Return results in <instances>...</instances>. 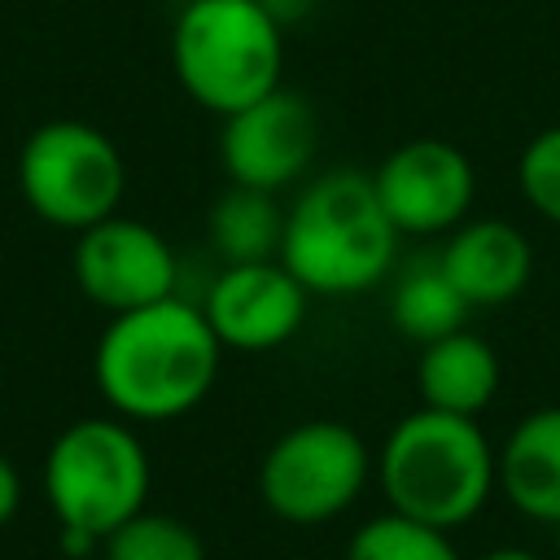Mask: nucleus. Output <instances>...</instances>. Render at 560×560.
I'll return each mask as SVG.
<instances>
[{
	"mask_svg": "<svg viewBox=\"0 0 560 560\" xmlns=\"http://www.w3.org/2000/svg\"><path fill=\"white\" fill-rule=\"evenodd\" d=\"M18 192L44 223L83 232L118 214L127 162L101 127L83 118H48L18 149Z\"/></svg>",
	"mask_w": 560,
	"mask_h": 560,
	"instance_id": "nucleus-7",
	"label": "nucleus"
},
{
	"mask_svg": "<svg viewBox=\"0 0 560 560\" xmlns=\"http://www.w3.org/2000/svg\"><path fill=\"white\" fill-rule=\"evenodd\" d=\"M210 249L223 262H262L280 258V236H284V206L280 192L228 184L206 214Z\"/></svg>",
	"mask_w": 560,
	"mask_h": 560,
	"instance_id": "nucleus-15",
	"label": "nucleus"
},
{
	"mask_svg": "<svg viewBox=\"0 0 560 560\" xmlns=\"http://www.w3.org/2000/svg\"><path fill=\"white\" fill-rule=\"evenodd\" d=\"M376 472V451L346 420L289 424L258 464V499L284 525H328L346 516Z\"/></svg>",
	"mask_w": 560,
	"mask_h": 560,
	"instance_id": "nucleus-6",
	"label": "nucleus"
},
{
	"mask_svg": "<svg viewBox=\"0 0 560 560\" xmlns=\"http://www.w3.org/2000/svg\"><path fill=\"white\" fill-rule=\"evenodd\" d=\"M171 70L214 118L245 109L284 79V26L258 0H188L171 26Z\"/></svg>",
	"mask_w": 560,
	"mask_h": 560,
	"instance_id": "nucleus-5",
	"label": "nucleus"
},
{
	"mask_svg": "<svg viewBox=\"0 0 560 560\" xmlns=\"http://www.w3.org/2000/svg\"><path fill=\"white\" fill-rule=\"evenodd\" d=\"M499 381H503L499 350L481 332H472L468 324L446 332V337L424 341L420 354H416L420 402L438 407V411H455V416L481 420V411L499 394Z\"/></svg>",
	"mask_w": 560,
	"mask_h": 560,
	"instance_id": "nucleus-14",
	"label": "nucleus"
},
{
	"mask_svg": "<svg viewBox=\"0 0 560 560\" xmlns=\"http://www.w3.org/2000/svg\"><path fill=\"white\" fill-rule=\"evenodd\" d=\"M516 188L525 206L560 228V122L534 131L516 158Z\"/></svg>",
	"mask_w": 560,
	"mask_h": 560,
	"instance_id": "nucleus-19",
	"label": "nucleus"
},
{
	"mask_svg": "<svg viewBox=\"0 0 560 560\" xmlns=\"http://www.w3.org/2000/svg\"><path fill=\"white\" fill-rule=\"evenodd\" d=\"M477 560H542V556L529 551V547H494V551H486V556H477Z\"/></svg>",
	"mask_w": 560,
	"mask_h": 560,
	"instance_id": "nucleus-22",
	"label": "nucleus"
},
{
	"mask_svg": "<svg viewBox=\"0 0 560 560\" xmlns=\"http://www.w3.org/2000/svg\"><path fill=\"white\" fill-rule=\"evenodd\" d=\"M472 315V306L464 302V293L451 284V276L442 271L438 254L433 258H420L411 267H402L394 276V289H389V319L394 328L424 346L433 337H446L455 328H464Z\"/></svg>",
	"mask_w": 560,
	"mask_h": 560,
	"instance_id": "nucleus-16",
	"label": "nucleus"
},
{
	"mask_svg": "<svg viewBox=\"0 0 560 560\" xmlns=\"http://www.w3.org/2000/svg\"><path fill=\"white\" fill-rule=\"evenodd\" d=\"M372 188L398 236H446L472 214L477 171L459 144L442 136H416L381 158Z\"/></svg>",
	"mask_w": 560,
	"mask_h": 560,
	"instance_id": "nucleus-10",
	"label": "nucleus"
},
{
	"mask_svg": "<svg viewBox=\"0 0 560 560\" xmlns=\"http://www.w3.org/2000/svg\"><path fill=\"white\" fill-rule=\"evenodd\" d=\"M70 271L79 293L109 315L179 293V258L171 241L153 223L127 214H109L74 232Z\"/></svg>",
	"mask_w": 560,
	"mask_h": 560,
	"instance_id": "nucleus-8",
	"label": "nucleus"
},
{
	"mask_svg": "<svg viewBox=\"0 0 560 560\" xmlns=\"http://www.w3.org/2000/svg\"><path fill=\"white\" fill-rule=\"evenodd\" d=\"M219 122V162L228 184L284 192L306 179L319 149V118L302 92L280 83Z\"/></svg>",
	"mask_w": 560,
	"mask_h": 560,
	"instance_id": "nucleus-9",
	"label": "nucleus"
},
{
	"mask_svg": "<svg viewBox=\"0 0 560 560\" xmlns=\"http://www.w3.org/2000/svg\"><path fill=\"white\" fill-rule=\"evenodd\" d=\"M223 354L228 350L201 306L171 293L109 315L92 350V381L114 416L131 424H166L210 398Z\"/></svg>",
	"mask_w": 560,
	"mask_h": 560,
	"instance_id": "nucleus-1",
	"label": "nucleus"
},
{
	"mask_svg": "<svg viewBox=\"0 0 560 560\" xmlns=\"http://www.w3.org/2000/svg\"><path fill=\"white\" fill-rule=\"evenodd\" d=\"M39 477L66 556H88L127 516L149 508L153 464L136 424L109 411L66 424L48 442Z\"/></svg>",
	"mask_w": 560,
	"mask_h": 560,
	"instance_id": "nucleus-4",
	"label": "nucleus"
},
{
	"mask_svg": "<svg viewBox=\"0 0 560 560\" xmlns=\"http://www.w3.org/2000/svg\"><path fill=\"white\" fill-rule=\"evenodd\" d=\"M18 508H22V472L9 455H0V529L18 516Z\"/></svg>",
	"mask_w": 560,
	"mask_h": 560,
	"instance_id": "nucleus-20",
	"label": "nucleus"
},
{
	"mask_svg": "<svg viewBox=\"0 0 560 560\" xmlns=\"http://www.w3.org/2000/svg\"><path fill=\"white\" fill-rule=\"evenodd\" d=\"M372 481L389 512L451 534L477 521L499 490L494 446L481 420L420 402L376 446Z\"/></svg>",
	"mask_w": 560,
	"mask_h": 560,
	"instance_id": "nucleus-3",
	"label": "nucleus"
},
{
	"mask_svg": "<svg viewBox=\"0 0 560 560\" xmlns=\"http://www.w3.org/2000/svg\"><path fill=\"white\" fill-rule=\"evenodd\" d=\"M280 26H289V22H298V18H306V9L315 4V0H258Z\"/></svg>",
	"mask_w": 560,
	"mask_h": 560,
	"instance_id": "nucleus-21",
	"label": "nucleus"
},
{
	"mask_svg": "<svg viewBox=\"0 0 560 560\" xmlns=\"http://www.w3.org/2000/svg\"><path fill=\"white\" fill-rule=\"evenodd\" d=\"M197 306L223 350L267 354V350L289 346L302 332L311 293L280 258L223 262Z\"/></svg>",
	"mask_w": 560,
	"mask_h": 560,
	"instance_id": "nucleus-11",
	"label": "nucleus"
},
{
	"mask_svg": "<svg viewBox=\"0 0 560 560\" xmlns=\"http://www.w3.org/2000/svg\"><path fill=\"white\" fill-rule=\"evenodd\" d=\"M398 241L372 188V171L337 166L302 179L298 197L284 206L280 262L311 298H354L394 271Z\"/></svg>",
	"mask_w": 560,
	"mask_h": 560,
	"instance_id": "nucleus-2",
	"label": "nucleus"
},
{
	"mask_svg": "<svg viewBox=\"0 0 560 560\" xmlns=\"http://www.w3.org/2000/svg\"><path fill=\"white\" fill-rule=\"evenodd\" d=\"M346 560H464V556L455 551L446 529H433L424 521L385 508L381 516H368L350 534Z\"/></svg>",
	"mask_w": 560,
	"mask_h": 560,
	"instance_id": "nucleus-17",
	"label": "nucleus"
},
{
	"mask_svg": "<svg viewBox=\"0 0 560 560\" xmlns=\"http://www.w3.org/2000/svg\"><path fill=\"white\" fill-rule=\"evenodd\" d=\"M438 262L472 311H494V306L516 302L529 289L534 241L512 219H499V214L472 219L468 214L459 228H451L442 236Z\"/></svg>",
	"mask_w": 560,
	"mask_h": 560,
	"instance_id": "nucleus-12",
	"label": "nucleus"
},
{
	"mask_svg": "<svg viewBox=\"0 0 560 560\" xmlns=\"http://www.w3.org/2000/svg\"><path fill=\"white\" fill-rule=\"evenodd\" d=\"M499 494L534 525L560 529V402L525 411L494 446Z\"/></svg>",
	"mask_w": 560,
	"mask_h": 560,
	"instance_id": "nucleus-13",
	"label": "nucleus"
},
{
	"mask_svg": "<svg viewBox=\"0 0 560 560\" xmlns=\"http://www.w3.org/2000/svg\"><path fill=\"white\" fill-rule=\"evenodd\" d=\"M101 560H206V542L188 521L140 508L101 538Z\"/></svg>",
	"mask_w": 560,
	"mask_h": 560,
	"instance_id": "nucleus-18",
	"label": "nucleus"
}]
</instances>
